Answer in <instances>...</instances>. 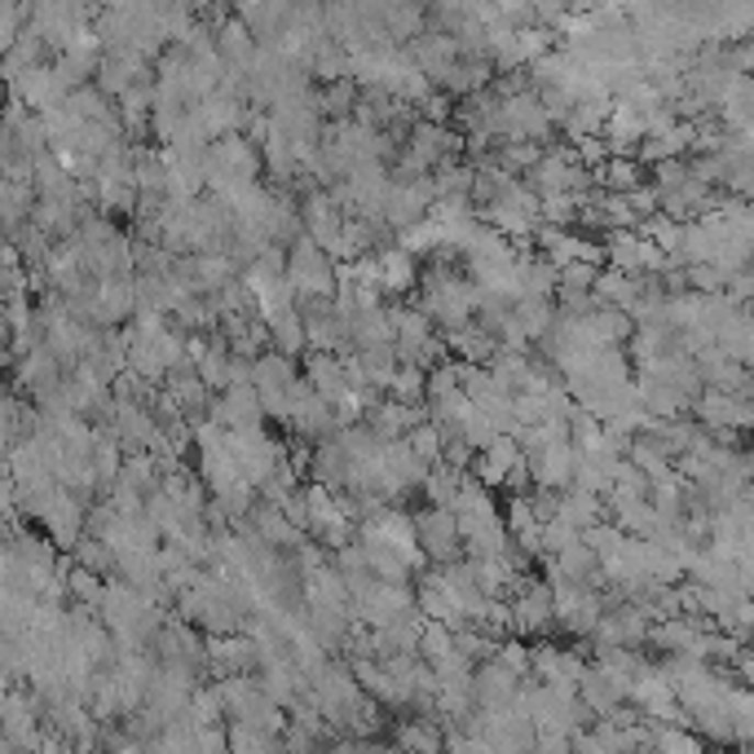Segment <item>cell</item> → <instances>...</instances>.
<instances>
[{"label": "cell", "instance_id": "1", "mask_svg": "<svg viewBox=\"0 0 754 754\" xmlns=\"http://www.w3.org/2000/svg\"><path fill=\"white\" fill-rule=\"evenodd\" d=\"M415 525H420V547H424V556H429L437 569L459 561L464 539H459V521H455V512H451V508L415 512Z\"/></svg>", "mask_w": 754, "mask_h": 754}, {"label": "cell", "instance_id": "2", "mask_svg": "<svg viewBox=\"0 0 754 754\" xmlns=\"http://www.w3.org/2000/svg\"><path fill=\"white\" fill-rule=\"evenodd\" d=\"M212 424H221L225 433H252V429H265V407H260V393L256 385H234L225 389L217 402H212Z\"/></svg>", "mask_w": 754, "mask_h": 754}, {"label": "cell", "instance_id": "3", "mask_svg": "<svg viewBox=\"0 0 754 754\" xmlns=\"http://www.w3.org/2000/svg\"><path fill=\"white\" fill-rule=\"evenodd\" d=\"M556 622V596L547 583L525 578V587L512 596V631L517 635H539Z\"/></svg>", "mask_w": 754, "mask_h": 754}, {"label": "cell", "instance_id": "4", "mask_svg": "<svg viewBox=\"0 0 754 754\" xmlns=\"http://www.w3.org/2000/svg\"><path fill=\"white\" fill-rule=\"evenodd\" d=\"M525 468L534 477V490H574V477H578V451L574 442L565 446H547V451H534L525 455Z\"/></svg>", "mask_w": 754, "mask_h": 754}, {"label": "cell", "instance_id": "5", "mask_svg": "<svg viewBox=\"0 0 754 754\" xmlns=\"http://www.w3.org/2000/svg\"><path fill=\"white\" fill-rule=\"evenodd\" d=\"M304 380H309L313 393H318L322 402H331V407H340V402L353 393V385H348V375H344V366H340L335 353H309V357H304Z\"/></svg>", "mask_w": 754, "mask_h": 754}, {"label": "cell", "instance_id": "6", "mask_svg": "<svg viewBox=\"0 0 754 754\" xmlns=\"http://www.w3.org/2000/svg\"><path fill=\"white\" fill-rule=\"evenodd\" d=\"M375 256H380V269H385V296L402 300V296H411V291L420 287V278H424L420 256H411V252H407V247H398V243L380 247Z\"/></svg>", "mask_w": 754, "mask_h": 754}, {"label": "cell", "instance_id": "7", "mask_svg": "<svg viewBox=\"0 0 754 754\" xmlns=\"http://www.w3.org/2000/svg\"><path fill=\"white\" fill-rule=\"evenodd\" d=\"M252 530L260 534V543H269V547L282 552V556H296V552L309 543V534H300V530L287 521V512H282V508H269V503H260V508L252 512Z\"/></svg>", "mask_w": 754, "mask_h": 754}, {"label": "cell", "instance_id": "8", "mask_svg": "<svg viewBox=\"0 0 754 754\" xmlns=\"http://www.w3.org/2000/svg\"><path fill=\"white\" fill-rule=\"evenodd\" d=\"M124 318H137V287L133 278H107L98 282V326H120Z\"/></svg>", "mask_w": 754, "mask_h": 754}, {"label": "cell", "instance_id": "9", "mask_svg": "<svg viewBox=\"0 0 754 754\" xmlns=\"http://www.w3.org/2000/svg\"><path fill=\"white\" fill-rule=\"evenodd\" d=\"M318 486H326L331 495H344L348 490V477H353V464H348V451L340 446V437L313 446V473H309Z\"/></svg>", "mask_w": 754, "mask_h": 754}, {"label": "cell", "instance_id": "10", "mask_svg": "<svg viewBox=\"0 0 754 754\" xmlns=\"http://www.w3.org/2000/svg\"><path fill=\"white\" fill-rule=\"evenodd\" d=\"M517 278H521V291H525V296H543V300H552V296L561 291V269H556L547 256H530V252H521V260H517Z\"/></svg>", "mask_w": 754, "mask_h": 754}, {"label": "cell", "instance_id": "11", "mask_svg": "<svg viewBox=\"0 0 754 754\" xmlns=\"http://www.w3.org/2000/svg\"><path fill=\"white\" fill-rule=\"evenodd\" d=\"M446 344L459 353V362H468V366H490L499 353H503V344L490 335V331H481L477 322L473 326H464V331H455V335H446Z\"/></svg>", "mask_w": 754, "mask_h": 754}, {"label": "cell", "instance_id": "12", "mask_svg": "<svg viewBox=\"0 0 754 754\" xmlns=\"http://www.w3.org/2000/svg\"><path fill=\"white\" fill-rule=\"evenodd\" d=\"M300 380V370H296V362L287 357V353H265V357H256V393H287L291 385Z\"/></svg>", "mask_w": 754, "mask_h": 754}, {"label": "cell", "instance_id": "13", "mask_svg": "<svg viewBox=\"0 0 754 754\" xmlns=\"http://www.w3.org/2000/svg\"><path fill=\"white\" fill-rule=\"evenodd\" d=\"M366 552H370V574L380 578V583H389V587H407L411 583V574H415V565L398 552V547H385V543H366Z\"/></svg>", "mask_w": 754, "mask_h": 754}, {"label": "cell", "instance_id": "14", "mask_svg": "<svg viewBox=\"0 0 754 754\" xmlns=\"http://www.w3.org/2000/svg\"><path fill=\"white\" fill-rule=\"evenodd\" d=\"M357 362H362V375H366V385H370V389H393L398 370H402L398 348H362V353H357Z\"/></svg>", "mask_w": 754, "mask_h": 754}, {"label": "cell", "instance_id": "15", "mask_svg": "<svg viewBox=\"0 0 754 754\" xmlns=\"http://www.w3.org/2000/svg\"><path fill=\"white\" fill-rule=\"evenodd\" d=\"M67 107H71L85 124H124V120H120V107H111V98H107L98 85L76 89V93L67 98Z\"/></svg>", "mask_w": 754, "mask_h": 754}, {"label": "cell", "instance_id": "16", "mask_svg": "<svg viewBox=\"0 0 754 754\" xmlns=\"http://www.w3.org/2000/svg\"><path fill=\"white\" fill-rule=\"evenodd\" d=\"M309 76H313L322 89L348 80V49H344L340 41H322L318 54H313V63H309Z\"/></svg>", "mask_w": 754, "mask_h": 754}, {"label": "cell", "instance_id": "17", "mask_svg": "<svg viewBox=\"0 0 754 754\" xmlns=\"http://www.w3.org/2000/svg\"><path fill=\"white\" fill-rule=\"evenodd\" d=\"M269 331H274V348L287 353V357L309 348V331H304V313L300 309H287V313L269 318Z\"/></svg>", "mask_w": 754, "mask_h": 754}, {"label": "cell", "instance_id": "18", "mask_svg": "<svg viewBox=\"0 0 754 754\" xmlns=\"http://www.w3.org/2000/svg\"><path fill=\"white\" fill-rule=\"evenodd\" d=\"M517 322L525 326V335L530 340H547L552 335V326H556V304L552 300H543V296H525L521 304H517Z\"/></svg>", "mask_w": 754, "mask_h": 754}, {"label": "cell", "instance_id": "19", "mask_svg": "<svg viewBox=\"0 0 754 754\" xmlns=\"http://www.w3.org/2000/svg\"><path fill=\"white\" fill-rule=\"evenodd\" d=\"M115 486H124V490H133V495H155V490L164 486L155 455H129V459H124V473H120V481H115Z\"/></svg>", "mask_w": 754, "mask_h": 754}, {"label": "cell", "instance_id": "20", "mask_svg": "<svg viewBox=\"0 0 754 754\" xmlns=\"http://www.w3.org/2000/svg\"><path fill=\"white\" fill-rule=\"evenodd\" d=\"M561 521H569V525H578V530L587 534L591 525H600V521H605V517H600V495L565 490V495H561Z\"/></svg>", "mask_w": 754, "mask_h": 754}, {"label": "cell", "instance_id": "21", "mask_svg": "<svg viewBox=\"0 0 754 754\" xmlns=\"http://www.w3.org/2000/svg\"><path fill=\"white\" fill-rule=\"evenodd\" d=\"M318 98H322V115L335 124V120H353L362 89H357L353 80H340V85H326V89H318Z\"/></svg>", "mask_w": 754, "mask_h": 754}, {"label": "cell", "instance_id": "22", "mask_svg": "<svg viewBox=\"0 0 754 754\" xmlns=\"http://www.w3.org/2000/svg\"><path fill=\"white\" fill-rule=\"evenodd\" d=\"M433 181H437V195H442V199H455V195H468V199H473V186H477V164H464V159H455V164H442V168L433 173Z\"/></svg>", "mask_w": 754, "mask_h": 754}, {"label": "cell", "instance_id": "23", "mask_svg": "<svg viewBox=\"0 0 754 754\" xmlns=\"http://www.w3.org/2000/svg\"><path fill=\"white\" fill-rule=\"evenodd\" d=\"M71 561H76L80 569L102 574V578H111V574H115V565H120V556L111 552V543H102V539H93V534H85V539H80V547L71 552Z\"/></svg>", "mask_w": 754, "mask_h": 754}, {"label": "cell", "instance_id": "24", "mask_svg": "<svg viewBox=\"0 0 754 754\" xmlns=\"http://www.w3.org/2000/svg\"><path fill=\"white\" fill-rule=\"evenodd\" d=\"M547 151L543 146H534V142H508V146H495V164L508 173V177H517V173H530L539 159H543Z\"/></svg>", "mask_w": 754, "mask_h": 754}, {"label": "cell", "instance_id": "25", "mask_svg": "<svg viewBox=\"0 0 754 754\" xmlns=\"http://www.w3.org/2000/svg\"><path fill=\"white\" fill-rule=\"evenodd\" d=\"M398 247H407L411 256H437L442 252V225L429 217V221L411 225L407 234H398Z\"/></svg>", "mask_w": 754, "mask_h": 754}, {"label": "cell", "instance_id": "26", "mask_svg": "<svg viewBox=\"0 0 754 754\" xmlns=\"http://www.w3.org/2000/svg\"><path fill=\"white\" fill-rule=\"evenodd\" d=\"M583 543L600 556V565L605 561H613V556H622V547H627V534L613 525V521H600V525H591L587 534H583Z\"/></svg>", "mask_w": 754, "mask_h": 754}, {"label": "cell", "instance_id": "27", "mask_svg": "<svg viewBox=\"0 0 754 754\" xmlns=\"http://www.w3.org/2000/svg\"><path fill=\"white\" fill-rule=\"evenodd\" d=\"M459 429H464V442H468V446H473L477 455H481V451H490V446H495V442L503 437V433H499V424H495V420H490L486 411H477V407L468 411V420H464Z\"/></svg>", "mask_w": 754, "mask_h": 754}, {"label": "cell", "instance_id": "28", "mask_svg": "<svg viewBox=\"0 0 754 754\" xmlns=\"http://www.w3.org/2000/svg\"><path fill=\"white\" fill-rule=\"evenodd\" d=\"M407 442H411V451H415V455H420L429 468H437V464H442V455H446V442H442L437 424H424V429H415Z\"/></svg>", "mask_w": 754, "mask_h": 754}, {"label": "cell", "instance_id": "29", "mask_svg": "<svg viewBox=\"0 0 754 754\" xmlns=\"http://www.w3.org/2000/svg\"><path fill=\"white\" fill-rule=\"evenodd\" d=\"M574 543H583V530H578V525H569V521H561V517L543 525V552H547V556H561V552H569Z\"/></svg>", "mask_w": 754, "mask_h": 754}, {"label": "cell", "instance_id": "30", "mask_svg": "<svg viewBox=\"0 0 754 754\" xmlns=\"http://www.w3.org/2000/svg\"><path fill=\"white\" fill-rule=\"evenodd\" d=\"M402 750L407 754H437L442 750V736L433 723H407L402 728Z\"/></svg>", "mask_w": 754, "mask_h": 754}, {"label": "cell", "instance_id": "31", "mask_svg": "<svg viewBox=\"0 0 754 754\" xmlns=\"http://www.w3.org/2000/svg\"><path fill=\"white\" fill-rule=\"evenodd\" d=\"M596 282H600V269L587 260H569L561 269V291H596Z\"/></svg>", "mask_w": 754, "mask_h": 754}, {"label": "cell", "instance_id": "32", "mask_svg": "<svg viewBox=\"0 0 754 754\" xmlns=\"http://www.w3.org/2000/svg\"><path fill=\"white\" fill-rule=\"evenodd\" d=\"M473 477H477V481H481L486 490H503L512 473H508V468H503V464H499L495 455H486V451H481V455L473 459Z\"/></svg>", "mask_w": 754, "mask_h": 754}, {"label": "cell", "instance_id": "33", "mask_svg": "<svg viewBox=\"0 0 754 754\" xmlns=\"http://www.w3.org/2000/svg\"><path fill=\"white\" fill-rule=\"evenodd\" d=\"M530 508H534V517L547 525V521H556L561 517V490H534L530 495Z\"/></svg>", "mask_w": 754, "mask_h": 754}, {"label": "cell", "instance_id": "34", "mask_svg": "<svg viewBox=\"0 0 754 754\" xmlns=\"http://www.w3.org/2000/svg\"><path fill=\"white\" fill-rule=\"evenodd\" d=\"M741 398H745V402L754 407V375H750V380H745V389H741Z\"/></svg>", "mask_w": 754, "mask_h": 754}]
</instances>
